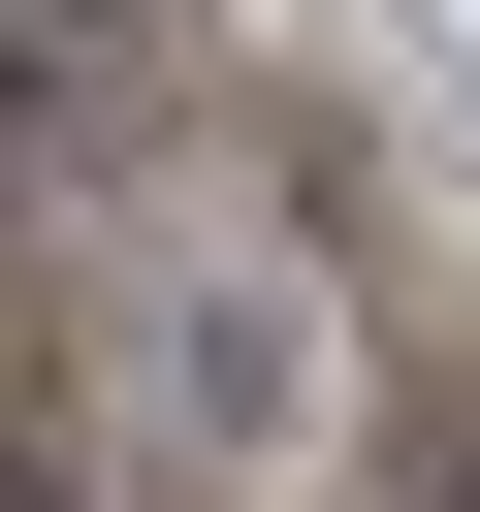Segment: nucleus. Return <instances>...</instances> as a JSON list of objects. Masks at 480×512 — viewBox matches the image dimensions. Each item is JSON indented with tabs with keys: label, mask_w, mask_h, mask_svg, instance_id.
<instances>
[{
	"label": "nucleus",
	"mask_w": 480,
	"mask_h": 512,
	"mask_svg": "<svg viewBox=\"0 0 480 512\" xmlns=\"http://www.w3.org/2000/svg\"><path fill=\"white\" fill-rule=\"evenodd\" d=\"M320 384H352V352H320V288H288V256L160 288V416H192V448H320Z\"/></svg>",
	"instance_id": "obj_1"
},
{
	"label": "nucleus",
	"mask_w": 480,
	"mask_h": 512,
	"mask_svg": "<svg viewBox=\"0 0 480 512\" xmlns=\"http://www.w3.org/2000/svg\"><path fill=\"white\" fill-rule=\"evenodd\" d=\"M0 512H96V480H64V416H0Z\"/></svg>",
	"instance_id": "obj_2"
},
{
	"label": "nucleus",
	"mask_w": 480,
	"mask_h": 512,
	"mask_svg": "<svg viewBox=\"0 0 480 512\" xmlns=\"http://www.w3.org/2000/svg\"><path fill=\"white\" fill-rule=\"evenodd\" d=\"M0 32H160V0H0Z\"/></svg>",
	"instance_id": "obj_3"
}]
</instances>
